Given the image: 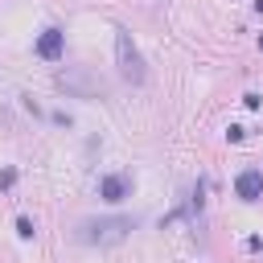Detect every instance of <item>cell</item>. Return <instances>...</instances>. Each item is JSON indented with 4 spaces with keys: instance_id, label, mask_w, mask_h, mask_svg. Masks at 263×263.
<instances>
[{
    "instance_id": "cell-1",
    "label": "cell",
    "mask_w": 263,
    "mask_h": 263,
    "mask_svg": "<svg viewBox=\"0 0 263 263\" xmlns=\"http://www.w3.org/2000/svg\"><path fill=\"white\" fill-rule=\"evenodd\" d=\"M132 230H136V218H127V214H107V218H82V222L74 226V238H78L82 247H115V242H123Z\"/></svg>"
},
{
    "instance_id": "cell-2",
    "label": "cell",
    "mask_w": 263,
    "mask_h": 263,
    "mask_svg": "<svg viewBox=\"0 0 263 263\" xmlns=\"http://www.w3.org/2000/svg\"><path fill=\"white\" fill-rule=\"evenodd\" d=\"M58 86H62L70 99H107V82H103L95 70H86V66H66V70H58Z\"/></svg>"
},
{
    "instance_id": "cell-3",
    "label": "cell",
    "mask_w": 263,
    "mask_h": 263,
    "mask_svg": "<svg viewBox=\"0 0 263 263\" xmlns=\"http://www.w3.org/2000/svg\"><path fill=\"white\" fill-rule=\"evenodd\" d=\"M115 62H119V74L132 82V86H140L144 78H148V66H144V53L136 49V41H132V33L119 25L115 29Z\"/></svg>"
},
{
    "instance_id": "cell-4",
    "label": "cell",
    "mask_w": 263,
    "mask_h": 263,
    "mask_svg": "<svg viewBox=\"0 0 263 263\" xmlns=\"http://www.w3.org/2000/svg\"><path fill=\"white\" fill-rule=\"evenodd\" d=\"M99 197L103 201H123V197H132V177L127 173H107V177H99Z\"/></svg>"
},
{
    "instance_id": "cell-5",
    "label": "cell",
    "mask_w": 263,
    "mask_h": 263,
    "mask_svg": "<svg viewBox=\"0 0 263 263\" xmlns=\"http://www.w3.org/2000/svg\"><path fill=\"white\" fill-rule=\"evenodd\" d=\"M62 53H66V33L49 25V29L37 37V58H45V62H62Z\"/></svg>"
},
{
    "instance_id": "cell-6",
    "label": "cell",
    "mask_w": 263,
    "mask_h": 263,
    "mask_svg": "<svg viewBox=\"0 0 263 263\" xmlns=\"http://www.w3.org/2000/svg\"><path fill=\"white\" fill-rule=\"evenodd\" d=\"M234 193H238L242 201H259V197H263V173H259V168H242V173L234 177Z\"/></svg>"
},
{
    "instance_id": "cell-7",
    "label": "cell",
    "mask_w": 263,
    "mask_h": 263,
    "mask_svg": "<svg viewBox=\"0 0 263 263\" xmlns=\"http://www.w3.org/2000/svg\"><path fill=\"white\" fill-rule=\"evenodd\" d=\"M16 234H21V238H33V234H37V226H33V218H29V214H21V218H16Z\"/></svg>"
},
{
    "instance_id": "cell-8",
    "label": "cell",
    "mask_w": 263,
    "mask_h": 263,
    "mask_svg": "<svg viewBox=\"0 0 263 263\" xmlns=\"http://www.w3.org/2000/svg\"><path fill=\"white\" fill-rule=\"evenodd\" d=\"M226 140H230V144H242V140H247V127H238V123H230V132H226Z\"/></svg>"
},
{
    "instance_id": "cell-9",
    "label": "cell",
    "mask_w": 263,
    "mask_h": 263,
    "mask_svg": "<svg viewBox=\"0 0 263 263\" xmlns=\"http://www.w3.org/2000/svg\"><path fill=\"white\" fill-rule=\"evenodd\" d=\"M12 185H16V168H4L0 173V189H12Z\"/></svg>"
},
{
    "instance_id": "cell-10",
    "label": "cell",
    "mask_w": 263,
    "mask_h": 263,
    "mask_svg": "<svg viewBox=\"0 0 263 263\" xmlns=\"http://www.w3.org/2000/svg\"><path fill=\"white\" fill-rule=\"evenodd\" d=\"M255 8H259V12H263V0H255Z\"/></svg>"
},
{
    "instance_id": "cell-11",
    "label": "cell",
    "mask_w": 263,
    "mask_h": 263,
    "mask_svg": "<svg viewBox=\"0 0 263 263\" xmlns=\"http://www.w3.org/2000/svg\"><path fill=\"white\" fill-rule=\"evenodd\" d=\"M259 45H263V37H259Z\"/></svg>"
}]
</instances>
